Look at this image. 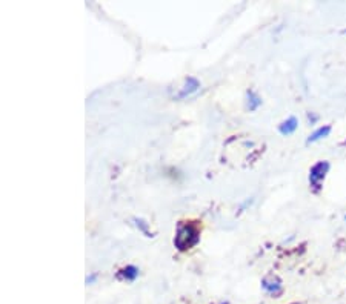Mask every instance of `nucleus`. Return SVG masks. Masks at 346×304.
<instances>
[{"mask_svg": "<svg viewBox=\"0 0 346 304\" xmlns=\"http://www.w3.org/2000/svg\"><path fill=\"white\" fill-rule=\"evenodd\" d=\"M262 289L273 297H278L283 292V284L278 277H265L262 280Z\"/></svg>", "mask_w": 346, "mask_h": 304, "instance_id": "obj_4", "label": "nucleus"}, {"mask_svg": "<svg viewBox=\"0 0 346 304\" xmlns=\"http://www.w3.org/2000/svg\"><path fill=\"white\" fill-rule=\"evenodd\" d=\"M262 105H263L262 97L258 95L255 91H253V89L246 91V107H248V111H249V112L257 111Z\"/></svg>", "mask_w": 346, "mask_h": 304, "instance_id": "obj_7", "label": "nucleus"}, {"mask_svg": "<svg viewBox=\"0 0 346 304\" xmlns=\"http://www.w3.org/2000/svg\"><path fill=\"white\" fill-rule=\"evenodd\" d=\"M201 88V83L197 80L196 77H186L185 78V85L180 88V91H179V94L176 95V99L177 100H183V99H186V97H191L192 94H196L199 89Z\"/></svg>", "mask_w": 346, "mask_h": 304, "instance_id": "obj_3", "label": "nucleus"}, {"mask_svg": "<svg viewBox=\"0 0 346 304\" xmlns=\"http://www.w3.org/2000/svg\"><path fill=\"white\" fill-rule=\"evenodd\" d=\"M95 281H97V273H91V275H88V277L85 278L86 286H90V284H94Z\"/></svg>", "mask_w": 346, "mask_h": 304, "instance_id": "obj_10", "label": "nucleus"}, {"mask_svg": "<svg viewBox=\"0 0 346 304\" xmlns=\"http://www.w3.org/2000/svg\"><path fill=\"white\" fill-rule=\"evenodd\" d=\"M297 127H299V120H297V117L291 115L278 125V132H280L282 135H285V137H288V135L294 134L297 131Z\"/></svg>", "mask_w": 346, "mask_h": 304, "instance_id": "obj_5", "label": "nucleus"}, {"mask_svg": "<svg viewBox=\"0 0 346 304\" xmlns=\"http://www.w3.org/2000/svg\"><path fill=\"white\" fill-rule=\"evenodd\" d=\"M308 120H310L311 125H314L317 120H319V115H315L314 112H308Z\"/></svg>", "mask_w": 346, "mask_h": 304, "instance_id": "obj_11", "label": "nucleus"}, {"mask_svg": "<svg viewBox=\"0 0 346 304\" xmlns=\"http://www.w3.org/2000/svg\"><path fill=\"white\" fill-rule=\"evenodd\" d=\"M174 246L179 252H186L200 243V229L192 221H180L174 235Z\"/></svg>", "mask_w": 346, "mask_h": 304, "instance_id": "obj_1", "label": "nucleus"}, {"mask_svg": "<svg viewBox=\"0 0 346 304\" xmlns=\"http://www.w3.org/2000/svg\"><path fill=\"white\" fill-rule=\"evenodd\" d=\"M329 168H331L329 161L322 160V161H317L310 169V184L314 192H319L323 188V181L329 172Z\"/></svg>", "mask_w": 346, "mask_h": 304, "instance_id": "obj_2", "label": "nucleus"}, {"mask_svg": "<svg viewBox=\"0 0 346 304\" xmlns=\"http://www.w3.org/2000/svg\"><path fill=\"white\" fill-rule=\"evenodd\" d=\"M220 304H229V303H228V301H225V303H220Z\"/></svg>", "mask_w": 346, "mask_h": 304, "instance_id": "obj_12", "label": "nucleus"}, {"mask_svg": "<svg viewBox=\"0 0 346 304\" xmlns=\"http://www.w3.org/2000/svg\"><path fill=\"white\" fill-rule=\"evenodd\" d=\"M139 268L134 266V264H128V266L122 268L119 272H117V278L119 280H123V281H136L137 277H139Z\"/></svg>", "mask_w": 346, "mask_h": 304, "instance_id": "obj_6", "label": "nucleus"}, {"mask_svg": "<svg viewBox=\"0 0 346 304\" xmlns=\"http://www.w3.org/2000/svg\"><path fill=\"white\" fill-rule=\"evenodd\" d=\"M343 33H345V34H346V29H345V31H343Z\"/></svg>", "mask_w": 346, "mask_h": 304, "instance_id": "obj_13", "label": "nucleus"}, {"mask_svg": "<svg viewBox=\"0 0 346 304\" xmlns=\"http://www.w3.org/2000/svg\"><path fill=\"white\" fill-rule=\"evenodd\" d=\"M331 134V126L329 125H326V126H320V127H317V129L308 137L306 139V143H315V142H319L322 139H326Z\"/></svg>", "mask_w": 346, "mask_h": 304, "instance_id": "obj_8", "label": "nucleus"}, {"mask_svg": "<svg viewBox=\"0 0 346 304\" xmlns=\"http://www.w3.org/2000/svg\"><path fill=\"white\" fill-rule=\"evenodd\" d=\"M132 221H134V226H136L143 235H145L146 238H152V237H154L152 232H151V229H149V223H148L146 220H143V218H140V217H134Z\"/></svg>", "mask_w": 346, "mask_h": 304, "instance_id": "obj_9", "label": "nucleus"}]
</instances>
